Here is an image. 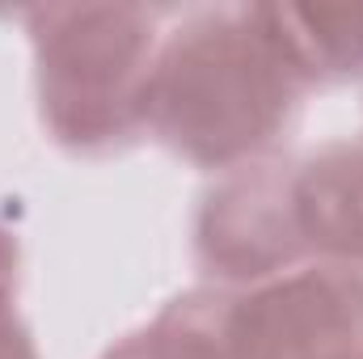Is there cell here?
<instances>
[{"mask_svg": "<svg viewBox=\"0 0 363 359\" xmlns=\"http://www.w3.org/2000/svg\"><path fill=\"white\" fill-rule=\"evenodd\" d=\"M296 93L300 77L258 9H207L157 55L144 89V127L186 161L228 170L283 131Z\"/></svg>", "mask_w": 363, "mask_h": 359, "instance_id": "cell-1", "label": "cell"}, {"mask_svg": "<svg viewBox=\"0 0 363 359\" xmlns=\"http://www.w3.org/2000/svg\"><path fill=\"white\" fill-rule=\"evenodd\" d=\"M43 118L77 153H106L144 127L152 13L135 4L34 9Z\"/></svg>", "mask_w": 363, "mask_h": 359, "instance_id": "cell-2", "label": "cell"}, {"mask_svg": "<svg viewBox=\"0 0 363 359\" xmlns=\"http://www.w3.org/2000/svg\"><path fill=\"white\" fill-rule=\"evenodd\" d=\"M224 359H363V270H300L228 300Z\"/></svg>", "mask_w": 363, "mask_h": 359, "instance_id": "cell-3", "label": "cell"}, {"mask_svg": "<svg viewBox=\"0 0 363 359\" xmlns=\"http://www.w3.org/2000/svg\"><path fill=\"white\" fill-rule=\"evenodd\" d=\"M199 254L228 279H267L291 267L304 254L291 220V174L279 165H250L224 182L203 207Z\"/></svg>", "mask_w": 363, "mask_h": 359, "instance_id": "cell-4", "label": "cell"}, {"mask_svg": "<svg viewBox=\"0 0 363 359\" xmlns=\"http://www.w3.org/2000/svg\"><path fill=\"white\" fill-rule=\"evenodd\" d=\"M291 220L304 250L363 267V148L338 144L291 170Z\"/></svg>", "mask_w": 363, "mask_h": 359, "instance_id": "cell-5", "label": "cell"}, {"mask_svg": "<svg viewBox=\"0 0 363 359\" xmlns=\"http://www.w3.org/2000/svg\"><path fill=\"white\" fill-rule=\"evenodd\" d=\"M274 47L308 81H351L363 72V9H304V4H254Z\"/></svg>", "mask_w": 363, "mask_h": 359, "instance_id": "cell-6", "label": "cell"}, {"mask_svg": "<svg viewBox=\"0 0 363 359\" xmlns=\"http://www.w3.org/2000/svg\"><path fill=\"white\" fill-rule=\"evenodd\" d=\"M224 296L190 292L174 300L144 334H131L106 359H224Z\"/></svg>", "mask_w": 363, "mask_h": 359, "instance_id": "cell-7", "label": "cell"}, {"mask_svg": "<svg viewBox=\"0 0 363 359\" xmlns=\"http://www.w3.org/2000/svg\"><path fill=\"white\" fill-rule=\"evenodd\" d=\"M0 359H38L30 334H26V326L9 309H0Z\"/></svg>", "mask_w": 363, "mask_h": 359, "instance_id": "cell-8", "label": "cell"}, {"mask_svg": "<svg viewBox=\"0 0 363 359\" xmlns=\"http://www.w3.org/2000/svg\"><path fill=\"white\" fill-rule=\"evenodd\" d=\"M13 279H17V245H13V237L0 228V309H9Z\"/></svg>", "mask_w": 363, "mask_h": 359, "instance_id": "cell-9", "label": "cell"}]
</instances>
